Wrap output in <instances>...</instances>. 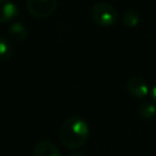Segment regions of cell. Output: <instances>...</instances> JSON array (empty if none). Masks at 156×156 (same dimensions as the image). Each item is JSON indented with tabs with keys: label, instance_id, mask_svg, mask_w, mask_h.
<instances>
[{
	"label": "cell",
	"instance_id": "obj_1",
	"mask_svg": "<svg viewBox=\"0 0 156 156\" xmlns=\"http://www.w3.org/2000/svg\"><path fill=\"white\" fill-rule=\"evenodd\" d=\"M88 138L89 126L80 116L68 117L60 128V140L66 147L71 150H78L84 146Z\"/></svg>",
	"mask_w": 156,
	"mask_h": 156
},
{
	"label": "cell",
	"instance_id": "obj_5",
	"mask_svg": "<svg viewBox=\"0 0 156 156\" xmlns=\"http://www.w3.org/2000/svg\"><path fill=\"white\" fill-rule=\"evenodd\" d=\"M18 15L17 5L11 0H0V23L9 22Z\"/></svg>",
	"mask_w": 156,
	"mask_h": 156
},
{
	"label": "cell",
	"instance_id": "obj_9",
	"mask_svg": "<svg viewBox=\"0 0 156 156\" xmlns=\"http://www.w3.org/2000/svg\"><path fill=\"white\" fill-rule=\"evenodd\" d=\"M138 113L143 119H151L156 115V105L152 101H144L139 105Z\"/></svg>",
	"mask_w": 156,
	"mask_h": 156
},
{
	"label": "cell",
	"instance_id": "obj_12",
	"mask_svg": "<svg viewBox=\"0 0 156 156\" xmlns=\"http://www.w3.org/2000/svg\"><path fill=\"white\" fill-rule=\"evenodd\" d=\"M71 156H83V155H80V154H73V155H71Z\"/></svg>",
	"mask_w": 156,
	"mask_h": 156
},
{
	"label": "cell",
	"instance_id": "obj_7",
	"mask_svg": "<svg viewBox=\"0 0 156 156\" xmlns=\"http://www.w3.org/2000/svg\"><path fill=\"white\" fill-rule=\"evenodd\" d=\"M9 35L12 40L15 41H23L27 35H28V30H27V27L22 23V22H13L11 26H10V29H9Z\"/></svg>",
	"mask_w": 156,
	"mask_h": 156
},
{
	"label": "cell",
	"instance_id": "obj_6",
	"mask_svg": "<svg viewBox=\"0 0 156 156\" xmlns=\"http://www.w3.org/2000/svg\"><path fill=\"white\" fill-rule=\"evenodd\" d=\"M33 156H61V154L56 145L48 140H43L33 147Z\"/></svg>",
	"mask_w": 156,
	"mask_h": 156
},
{
	"label": "cell",
	"instance_id": "obj_10",
	"mask_svg": "<svg viewBox=\"0 0 156 156\" xmlns=\"http://www.w3.org/2000/svg\"><path fill=\"white\" fill-rule=\"evenodd\" d=\"M13 54V48L10 40L0 37V61L9 60Z\"/></svg>",
	"mask_w": 156,
	"mask_h": 156
},
{
	"label": "cell",
	"instance_id": "obj_11",
	"mask_svg": "<svg viewBox=\"0 0 156 156\" xmlns=\"http://www.w3.org/2000/svg\"><path fill=\"white\" fill-rule=\"evenodd\" d=\"M151 96H152V99H154V101L156 102V84L151 88Z\"/></svg>",
	"mask_w": 156,
	"mask_h": 156
},
{
	"label": "cell",
	"instance_id": "obj_3",
	"mask_svg": "<svg viewBox=\"0 0 156 156\" xmlns=\"http://www.w3.org/2000/svg\"><path fill=\"white\" fill-rule=\"evenodd\" d=\"M58 0H26V6L29 13L37 18L49 17L57 7Z\"/></svg>",
	"mask_w": 156,
	"mask_h": 156
},
{
	"label": "cell",
	"instance_id": "obj_2",
	"mask_svg": "<svg viewBox=\"0 0 156 156\" xmlns=\"http://www.w3.org/2000/svg\"><path fill=\"white\" fill-rule=\"evenodd\" d=\"M91 20L100 26H111L117 21L116 7L107 1H96L90 9Z\"/></svg>",
	"mask_w": 156,
	"mask_h": 156
},
{
	"label": "cell",
	"instance_id": "obj_4",
	"mask_svg": "<svg viewBox=\"0 0 156 156\" xmlns=\"http://www.w3.org/2000/svg\"><path fill=\"white\" fill-rule=\"evenodd\" d=\"M126 88L128 93L134 98H145L149 93L147 82L141 76H132L130 78H128Z\"/></svg>",
	"mask_w": 156,
	"mask_h": 156
},
{
	"label": "cell",
	"instance_id": "obj_8",
	"mask_svg": "<svg viewBox=\"0 0 156 156\" xmlns=\"http://www.w3.org/2000/svg\"><path fill=\"white\" fill-rule=\"evenodd\" d=\"M140 21V13L135 9H127L122 15V22L127 27H134Z\"/></svg>",
	"mask_w": 156,
	"mask_h": 156
}]
</instances>
